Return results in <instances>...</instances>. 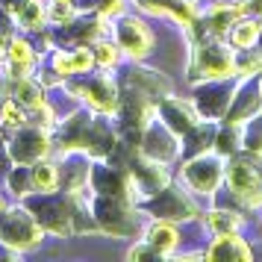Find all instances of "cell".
Wrapping results in <instances>:
<instances>
[{"instance_id": "9c48e42d", "label": "cell", "mask_w": 262, "mask_h": 262, "mask_svg": "<svg viewBox=\"0 0 262 262\" xmlns=\"http://www.w3.org/2000/svg\"><path fill=\"white\" fill-rule=\"evenodd\" d=\"M9 12L15 15V21L24 27V30H38V27L48 21V6L41 0H12L9 3Z\"/></svg>"}, {"instance_id": "d4e9b609", "label": "cell", "mask_w": 262, "mask_h": 262, "mask_svg": "<svg viewBox=\"0 0 262 262\" xmlns=\"http://www.w3.org/2000/svg\"><path fill=\"white\" fill-rule=\"evenodd\" d=\"M0 209H3V201H0Z\"/></svg>"}, {"instance_id": "4fadbf2b", "label": "cell", "mask_w": 262, "mask_h": 262, "mask_svg": "<svg viewBox=\"0 0 262 262\" xmlns=\"http://www.w3.org/2000/svg\"><path fill=\"white\" fill-rule=\"evenodd\" d=\"M30 71H33V48L24 38H15L9 45V77L21 80V77H30Z\"/></svg>"}, {"instance_id": "ba28073f", "label": "cell", "mask_w": 262, "mask_h": 262, "mask_svg": "<svg viewBox=\"0 0 262 262\" xmlns=\"http://www.w3.org/2000/svg\"><path fill=\"white\" fill-rule=\"evenodd\" d=\"M154 215L159 218H191V203L183 191H174V189H162L159 198L150 203Z\"/></svg>"}, {"instance_id": "5bb4252c", "label": "cell", "mask_w": 262, "mask_h": 262, "mask_svg": "<svg viewBox=\"0 0 262 262\" xmlns=\"http://www.w3.org/2000/svg\"><path fill=\"white\" fill-rule=\"evenodd\" d=\"M162 115H165L168 127H174L177 133H189V130H194V124H198V115H194L191 106L183 103V100H168L165 106H162Z\"/></svg>"}, {"instance_id": "8992f818", "label": "cell", "mask_w": 262, "mask_h": 262, "mask_svg": "<svg viewBox=\"0 0 262 262\" xmlns=\"http://www.w3.org/2000/svg\"><path fill=\"white\" fill-rule=\"evenodd\" d=\"M48 133L45 130H33V127H27L18 139H15L12 144V156L15 162H24V165H30V162H38L41 156L48 154Z\"/></svg>"}, {"instance_id": "30bf717a", "label": "cell", "mask_w": 262, "mask_h": 262, "mask_svg": "<svg viewBox=\"0 0 262 262\" xmlns=\"http://www.w3.org/2000/svg\"><path fill=\"white\" fill-rule=\"evenodd\" d=\"M262 109V83H253L248 89H242V95L236 97V103L230 109V124H242L245 118L256 115Z\"/></svg>"}, {"instance_id": "44dd1931", "label": "cell", "mask_w": 262, "mask_h": 262, "mask_svg": "<svg viewBox=\"0 0 262 262\" xmlns=\"http://www.w3.org/2000/svg\"><path fill=\"white\" fill-rule=\"evenodd\" d=\"M95 62L103 65V68H112V65L118 62V48H115V45H106V41L95 45Z\"/></svg>"}, {"instance_id": "6da1fadb", "label": "cell", "mask_w": 262, "mask_h": 262, "mask_svg": "<svg viewBox=\"0 0 262 262\" xmlns=\"http://www.w3.org/2000/svg\"><path fill=\"white\" fill-rule=\"evenodd\" d=\"M227 183H230V191L242 203H248V206L262 203V171L253 162H248V159H233L227 165Z\"/></svg>"}, {"instance_id": "8fae6325", "label": "cell", "mask_w": 262, "mask_h": 262, "mask_svg": "<svg viewBox=\"0 0 262 262\" xmlns=\"http://www.w3.org/2000/svg\"><path fill=\"white\" fill-rule=\"evenodd\" d=\"M95 65V53L92 50H62L53 56V68L56 74H85Z\"/></svg>"}, {"instance_id": "9a60e30c", "label": "cell", "mask_w": 262, "mask_h": 262, "mask_svg": "<svg viewBox=\"0 0 262 262\" xmlns=\"http://www.w3.org/2000/svg\"><path fill=\"white\" fill-rule=\"evenodd\" d=\"M144 242H150V245L165 256V253H171V250L177 248L180 238H177V230L168 224V221H156V224L147 230V238H144Z\"/></svg>"}, {"instance_id": "2e32d148", "label": "cell", "mask_w": 262, "mask_h": 262, "mask_svg": "<svg viewBox=\"0 0 262 262\" xmlns=\"http://www.w3.org/2000/svg\"><path fill=\"white\" fill-rule=\"evenodd\" d=\"M15 100L21 103L24 109H38L45 106V100H41V92H38V85L30 80V77H21V80H15Z\"/></svg>"}, {"instance_id": "cb8c5ba5", "label": "cell", "mask_w": 262, "mask_h": 262, "mask_svg": "<svg viewBox=\"0 0 262 262\" xmlns=\"http://www.w3.org/2000/svg\"><path fill=\"white\" fill-rule=\"evenodd\" d=\"M62 3H71V0H62Z\"/></svg>"}, {"instance_id": "7a4b0ae2", "label": "cell", "mask_w": 262, "mask_h": 262, "mask_svg": "<svg viewBox=\"0 0 262 262\" xmlns=\"http://www.w3.org/2000/svg\"><path fill=\"white\" fill-rule=\"evenodd\" d=\"M38 238H41V230L24 209H12L0 218V242L15 248H30V245H38Z\"/></svg>"}, {"instance_id": "5b68a950", "label": "cell", "mask_w": 262, "mask_h": 262, "mask_svg": "<svg viewBox=\"0 0 262 262\" xmlns=\"http://www.w3.org/2000/svg\"><path fill=\"white\" fill-rule=\"evenodd\" d=\"M198 71L203 77H215V80H224L236 71V59L224 45H212V48H201L198 50Z\"/></svg>"}, {"instance_id": "ffe728a7", "label": "cell", "mask_w": 262, "mask_h": 262, "mask_svg": "<svg viewBox=\"0 0 262 262\" xmlns=\"http://www.w3.org/2000/svg\"><path fill=\"white\" fill-rule=\"evenodd\" d=\"M0 121L6 124V127H24L27 124V115L21 103L18 100H3V106H0Z\"/></svg>"}, {"instance_id": "52a82bcc", "label": "cell", "mask_w": 262, "mask_h": 262, "mask_svg": "<svg viewBox=\"0 0 262 262\" xmlns=\"http://www.w3.org/2000/svg\"><path fill=\"white\" fill-rule=\"evenodd\" d=\"M77 95L85 97V100L95 109H100V112H115V109H118V89H115V83H112L109 77H97L92 85L77 89Z\"/></svg>"}, {"instance_id": "7c38bea8", "label": "cell", "mask_w": 262, "mask_h": 262, "mask_svg": "<svg viewBox=\"0 0 262 262\" xmlns=\"http://www.w3.org/2000/svg\"><path fill=\"white\" fill-rule=\"evenodd\" d=\"M206 256L209 259H250V248L236 238V233H230V236H218L212 242V248L206 250Z\"/></svg>"}, {"instance_id": "ac0fdd59", "label": "cell", "mask_w": 262, "mask_h": 262, "mask_svg": "<svg viewBox=\"0 0 262 262\" xmlns=\"http://www.w3.org/2000/svg\"><path fill=\"white\" fill-rule=\"evenodd\" d=\"M209 230L212 233H218V236H230V233H236L238 224H242V218H238L236 212H230V209H215V212H209Z\"/></svg>"}, {"instance_id": "3957f363", "label": "cell", "mask_w": 262, "mask_h": 262, "mask_svg": "<svg viewBox=\"0 0 262 262\" xmlns=\"http://www.w3.org/2000/svg\"><path fill=\"white\" fill-rule=\"evenodd\" d=\"M183 177H186L191 191L209 194V191H215V186L221 183V177H224V165H221L218 156L203 154V156H198V159H191L189 165L183 168Z\"/></svg>"}, {"instance_id": "7402d4cb", "label": "cell", "mask_w": 262, "mask_h": 262, "mask_svg": "<svg viewBox=\"0 0 262 262\" xmlns=\"http://www.w3.org/2000/svg\"><path fill=\"white\" fill-rule=\"evenodd\" d=\"M245 144H248V150L262 156V118H253V124L245 133Z\"/></svg>"}, {"instance_id": "277c9868", "label": "cell", "mask_w": 262, "mask_h": 262, "mask_svg": "<svg viewBox=\"0 0 262 262\" xmlns=\"http://www.w3.org/2000/svg\"><path fill=\"white\" fill-rule=\"evenodd\" d=\"M115 38H118V48L133 53V56H144L150 45H154V36L150 30L139 21V18H124L118 27H115Z\"/></svg>"}, {"instance_id": "d6986e66", "label": "cell", "mask_w": 262, "mask_h": 262, "mask_svg": "<svg viewBox=\"0 0 262 262\" xmlns=\"http://www.w3.org/2000/svg\"><path fill=\"white\" fill-rule=\"evenodd\" d=\"M33 186H36L38 191H45V194L56 191V186H59V171L50 165V162H38V165L33 168Z\"/></svg>"}, {"instance_id": "603a6c76", "label": "cell", "mask_w": 262, "mask_h": 262, "mask_svg": "<svg viewBox=\"0 0 262 262\" xmlns=\"http://www.w3.org/2000/svg\"><path fill=\"white\" fill-rule=\"evenodd\" d=\"M0 59H3V41H0Z\"/></svg>"}, {"instance_id": "e0dca14e", "label": "cell", "mask_w": 262, "mask_h": 262, "mask_svg": "<svg viewBox=\"0 0 262 262\" xmlns=\"http://www.w3.org/2000/svg\"><path fill=\"white\" fill-rule=\"evenodd\" d=\"M259 33H262L259 21H238V24H233L230 38H233V45H236V48L248 50V48H253V45L259 41Z\"/></svg>"}]
</instances>
